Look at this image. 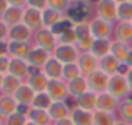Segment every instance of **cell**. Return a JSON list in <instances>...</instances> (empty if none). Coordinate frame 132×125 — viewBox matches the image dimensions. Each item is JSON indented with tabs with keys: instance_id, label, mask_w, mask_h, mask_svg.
I'll use <instances>...</instances> for the list:
<instances>
[{
	"instance_id": "obj_1",
	"label": "cell",
	"mask_w": 132,
	"mask_h": 125,
	"mask_svg": "<svg viewBox=\"0 0 132 125\" xmlns=\"http://www.w3.org/2000/svg\"><path fill=\"white\" fill-rule=\"evenodd\" d=\"M107 92L110 95H114L116 99L124 100L129 97L130 88H129V83H127L126 75L122 74H114L109 77V85H107Z\"/></svg>"
},
{
	"instance_id": "obj_2",
	"label": "cell",
	"mask_w": 132,
	"mask_h": 125,
	"mask_svg": "<svg viewBox=\"0 0 132 125\" xmlns=\"http://www.w3.org/2000/svg\"><path fill=\"white\" fill-rule=\"evenodd\" d=\"M74 33H75V47L79 48L80 52H89L90 47L94 43V35L90 32V25L89 22H82V23H75L74 25Z\"/></svg>"
},
{
	"instance_id": "obj_3",
	"label": "cell",
	"mask_w": 132,
	"mask_h": 125,
	"mask_svg": "<svg viewBox=\"0 0 132 125\" xmlns=\"http://www.w3.org/2000/svg\"><path fill=\"white\" fill-rule=\"evenodd\" d=\"M52 57H55L60 64H77L79 57H80V50L72 43H59L55 50L52 52Z\"/></svg>"
},
{
	"instance_id": "obj_4",
	"label": "cell",
	"mask_w": 132,
	"mask_h": 125,
	"mask_svg": "<svg viewBox=\"0 0 132 125\" xmlns=\"http://www.w3.org/2000/svg\"><path fill=\"white\" fill-rule=\"evenodd\" d=\"M34 45L42 47V48H45L47 52L52 53V52L55 50V47L59 45V40H57V35H55L50 29L42 27L40 30H37V32L34 33Z\"/></svg>"
},
{
	"instance_id": "obj_5",
	"label": "cell",
	"mask_w": 132,
	"mask_h": 125,
	"mask_svg": "<svg viewBox=\"0 0 132 125\" xmlns=\"http://www.w3.org/2000/svg\"><path fill=\"white\" fill-rule=\"evenodd\" d=\"M90 32H92L94 39H112L114 37V23L102 20L99 17H92L89 20Z\"/></svg>"
},
{
	"instance_id": "obj_6",
	"label": "cell",
	"mask_w": 132,
	"mask_h": 125,
	"mask_svg": "<svg viewBox=\"0 0 132 125\" xmlns=\"http://www.w3.org/2000/svg\"><path fill=\"white\" fill-rule=\"evenodd\" d=\"M94 7H95V17L110 23L117 22V3L114 0H99Z\"/></svg>"
},
{
	"instance_id": "obj_7",
	"label": "cell",
	"mask_w": 132,
	"mask_h": 125,
	"mask_svg": "<svg viewBox=\"0 0 132 125\" xmlns=\"http://www.w3.org/2000/svg\"><path fill=\"white\" fill-rule=\"evenodd\" d=\"M92 8L90 3H75L72 2V5L69 7V10L65 12V17L70 20L72 23H82V22H89V12Z\"/></svg>"
},
{
	"instance_id": "obj_8",
	"label": "cell",
	"mask_w": 132,
	"mask_h": 125,
	"mask_svg": "<svg viewBox=\"0 0 132 125\" xmlns=\"http://www.w3.org/2000/svg\"><path fill=\"white\" fill-rule=\"evenodd\" d=\"M87 78V85H89V90L95 93H102V92H107V85H109V75L105 72H102L100 68L94 70L92 74L85 75Z\"/></svg>"
},
{
	"instance_id": "obj_9",
	"label": "cell",
	"mask_w": 132,
	"mask_h": 125,
	"mask_svg": "<svg viewBox=\"0 0 132 125\" xmlns=\"http://www.w3.org/2000/svg\"><path fill=\"white\" fill-rule=\"evenodd\" d=\"M47 95L52 99V102H60V100H69V88H67V82H64L62 78L59 80H50L47 85Z\"/></svg>"
},
{
	"instance_id": "obj_10",
	"label": "cell",
	"mask_w": 132,
	"mask_h": 125,
	"mask_svg": "<svg viewBox=\"0 0 132 125\" xmlns=\"http://www.w3.org/2000/svg\"><path fill=\"white\" fill-rule=\"evenodd\" d=\"M22 23L25 27H29L30 30L37 32L44 27V20H42V10L32 8V7H23V17H22Z\"/></svg>"
},
{
	"instance_id": "obj_11",
	"label": "cell",
	"mask_w": 132,
	"mask_h": 125,
	"mask_svg": "<svg viewBox=\"0 0 132 125\" xmlns=\"http://www.w3.org/2000/svg\"><path fill=\"white\" fill-rule=\"evenodd\" d=\"M48 82H50V80L45 77V74L40 70V68H32V67H30V74H29V77H27V85H29L35 93L45 92Z\"/></svg>"
},
{
	"instance_id": "obj_12",
	"label": "cell",
	"mask_w": 132,
	"mask_h": 125,
	"mask_svg": "<svg viewBox=\"0 0 132 125\" xmlns=\"http://www.w3.org/2000/svg\"><path fill=\"white\" fill-rule=\"evenodd\" d=\"M52 57L50 52H47L45 48L42 47H37V45H32V48H30L29 55H27V64L30 65L32 68H42L45 65V62L48 60V58Z\"/></svg>"
},
{
	"instance_id": "obj_13",
	"label": "cell",
	"mask_w": 132,
	"mask_h": 125,
	"mask_svg": "<svg viewBox=\"0 0 132 125\" xmlns=\"http://www.w3.org/2000/svg\"><path fill=\"white\" fill-rule=\"evenodd\" d=\"M72 105H69L67 100H60V102H52V105L48 107V117H50L52 123L54 122H60V120L67 119L70 115Z\"/></svg>"
},
{
	"instance_id": "obj_14",
	"label": "cell",
	"mask_w": 132,
	"mask_h": 125,
	"mask_svg": "<svg viewBox=\"0 0 132 125\" xmlns=\"http://www.w3.org/2000/svg\"><path fill=\"white\" fill-rule=\"evenodd\" d=\"M34 43L30 42H12L7 40V55L12 58H27Z\"/></svg>"
},
{
	"instance_id": "obj_15",
	"label": "cell",
	"mask_w": 132,
	"mask_h": 125,
	"mask_svg": "<svg viewBox=\"0 0 132 125\" xmlns=\"http://www.w3.org/2000/svg\"><path fill=\"white\" fill-rule=\"evenodd\" d=\"M74 103L72 107H79L82 110H89V112H95L97 110V93L92 90H87L85 93H82L77 99H72Z\"/></svg>"
},
{
	"instance_id": "obj_16",
	"label": "cell",
	"mask_w": 132,
	"mask_h": 125,
	"mask_svg": "<svg viewBox=\"0 0 132 125\" xmlns=\"http://www.w3.org/2000/svg\"><path fill=\"white\" fill-rule=\"evenodd\" d=\"M120 100L116 99L114 95H110L109 92H102L97 93V110L100 112H117V107H119Z\"/></svg>"
},
{
	"instance_id": "obj_17",
	"label": "cell",
	"mask_w": 132,
	"mask_h": 125,
	"mask_svg": "<svg viewBox=\"0 0 132 125\" xmlns=\"http://www.w3.org/2000/svg\"><path fill=\"white\" fill-rule=\"evenodd\" d=\"M34 30H30L29 27H25L23 23H19V25H13L10 27L9 30V39L7 40H12V42H30L34 40Z\"/></svg>"
},
{
	"instance_id": "obj_18",
	"label": "cell",
	"mask_w": 132,
	"mask_h": 125,
	"mask_svg": "<svg viewBox=\"0 0 132 125\" xmlns=\"http://www.w3.org/2000/svg\"><path fill=\"white\" fill-rule=\"evenodd\" d=\"M77 65L80 67L82 75L85 77V75L92 74L94 70L99 68V58H95L90 52H80V57H79V60H77Z\"/></svg>"
},
{
	"instance_id": "obj_19",
	"label": "cell",
	"mask_w": 132,
	"mask_h": 125,
	"mask_svg": "<svg viewBox=\"0 0 132 125\" xmlns=\"http://www.w3.org/2000/svg\"><path fill=\"white\" fill-rule=\"evenodd\" d=\"M40 70L45 74V77H47L48 80H59V78H62L64 64H60L55 57H50L47 62H45V65L40 68Z\"/></svg>"
},
{
	"instance_id": "obj_20",
	"label": "cell",
	"mask_w": 132,
	"mask_h": 125,
	"mask_svg": "<svg viewBox=\"0 0 132 125\" xmlns=\"http://www.w3.org/2000/svg\"><path fill=\"white\" fill-rule=\"evenodd\" d=\"M15 112H19V103L13 99V95H5L0 93V115L5 120L7 117L13 115Z\"/></svg>"
},
{
	"instance_id": "obj_21",
	"label": "cell",
	"mask_w": 132,
	"mask_h": 125,
	"mask_svg": "<svg viewBox=\"0 0 132 125\" xmlns=\"http://www.w3.org/2000/svg\"><path fill=\"white\" fill-rule=\"evenodd\" d=\"M9 74L15 75V77H19V78H27L29 74H30V65L27 64L25 58H12L10 57Z\"/></svg>"
},
{
	"instance_id": "obj_22",
	"label": "cell",
	"mask_w": 132,
	"mask_h": 125,
	"mask_svg": "<svg viewBox=\"0 0 132 125\" xmlns=\"http://www.w3.org/2000/svg\"><path fill=\"white\" fill-rule=\"evenodd\" d=\"M34 97H35V92L27 85V82H23L22 85L19 87V90L13 93V99L17 100V103H19L20 107H30L32 102H34Z\"/></svg>"
},
{
	"instance_id": "obj_23",
	"label": "cell",
	"mask_w": 132,
	"mask_h": 125,
	"mask_svg": "<svg viewBox=\"0 0 132 125\" xmlns=\"http://www.w3.org/2000/svg\"><path fill=\"white\" fill-rule=\"evenodd\" d=\"M114 39L124 43H132V23L130 22H116L114 25Z\"/></svg>"
},
{
	"instance_id": "obj_24",
	"label": "cell",
	"mask_w": 132,
	"mask_h": 125,
	"mask_svg": "<svg viewBox=\"0 0 132 125\" xmlns=\"http://www.w3.org/2000/svg\"><path fill=\"white\" fill-rule=\"evenodd\" d=\"M67 88H69V97H70V99H77V97H80L82 93H85L89 90L87 78H85L84 75H80V77L67 82Z\"/></svg>"
},
{
	"instance_id": "obj_25",
	"label": "cell",
	"mask_w": 132,
	"mask_h": 125,
	"mask_svg": "<svg viewBox=\"0 0 132 125\" xmlns=\"http://www.w3.org/2000/svg\"><path fill=\"white\" fill-rule=\"evenodd\" d=\"M110 47H112V39H95L89 52L95 58L100 60L102 57H105V55L110 53Z\"/></svg>"
},
{
	"instance_id": "obj_26",
	"label": "cell",
	"mask_w": 132,
	"mask_h": 125,
	"mask_svg": "<svg viewBox=\"0 0 132 125\" xmlns=\"http://www.w3.org/2000/svg\"><path fill=\"white\" fill-rule=\"evenodd\" d=\"M69 117L72 119V122L75 125H92V122H94V112L82 110L79 107H72Z\"/></svg>"
},
{
	"instance_id": "obj_27",
	"label": "cell",
	"mask_w": 132,
	"mask_h": 125,
	"mask_svg": "<svg viewBox=\"0 0 132 125\" xmlns=\"http://www.w3.org/2000/svg\"><path fill=\"white\" fill-rule=\"evenodd\" d=\"M23 83L22 78L15 77L12 74H5L3 75V82H2V90L0 93H5V95H13V93L19 90V87Z\"/></svg>"
},
{
	"instance_id": "obj_28",
	"label": "cell",
	"mask_w": 132,
	"mask_h": 125,
	"mask_svg": "<svg viewBox=\"0 0 132 125\" xmlns=\"http://www.w3.org/2000/svg\"><path fill=\"white\" fill-rule=\"evenodd\" d=\"M22 17H23V7H13V5H10L9 8H7V12L3 13L2 20L9 27H13V25L22 23Z\"/></svg>"
},
{
	"instance_id": "obj_29",
	"label": "cell",
	"mask_w": 132,
	"mask_h": 125,
	"mask_svg": "<svg viewBox=\"0 0 132 125\" xmlns=\"http://www.w3.org/2000/svg\"><path fill=\"white\" fill-rule=\"evenodd\" d=\"M120 65H122V64H120V62L117 60L114 55H110V53L105 55V57H102V58L99 60V68H100L102 72H105L109 77L119 72V67H120Z\"/></svg>"
},
{
	"instance_id": "obj_30",
	"label": "cell",
	"mask_w": 132,
	"mask_h": 125,
	"mask_svg": "<svg viewBox=\"0 0 132 125\" xmlns=\"http://www.w3.org/2000/svg\"><path fill=\"white\" fill-rule=\"evenodd\" d=\"M64 15H65V13H62V12H59V10H54V8H50V7H47L45 10H42L44 27H45V29H50V30H52L62 19H64Z\"/></svg>"
},
{
	"instance_id": "obj_31",
	"label": "cell",
	"mask_w": 132,
	"mask_h": 125,
	"mask_svg": "<svg viewBox=\"0 0 132 125\" xmlns=\"http://www.w3.org/2000/svg\"><path fill=\"white\" fill-rule=\"evenodd\" d=\"M129 50H130V45L129 43H124L120 40H116L112 39V47H110V55L117 58L120 64H126L127 60V55H129Z\"/></svg>"
},
{
	"instance_id": "obj_32",
	"label": "cell",
	"mask_w": 132,
	"mask_h": 125,
	"mask_svg": "<svg viewBox=\"0 0 132 125\" xmlns=\"http://www.w3.org/2000/svg\"><path fill=\"white\" fill-rule=\"evenodd\" d=\"M27 119L30 122L37 123V125H50L52 120L48 117L47 110H40V109H34V107H29V112H27Z\"/></svg>"
},
{
	"instance_id": "obj_33",
	"label": "cell",
	"mask_w": 132,
	"mask_h": 125,
	"mask_svg": "<svg viewBox=\"0 0 132 125\" xmlns=\"http://www.w3.org/2000/svg\"><path fill=\"white\" fill-rule=\"evenodd\" d=\"M116 123H117V117L114 112H100V110L94 112L92 125H116Z\"/></svg>"
},
{
	"instance_id": "obj_34",
	"label": "cell",
	"mask_w": 132,
	"mask_h": 125,
	"mask_svg": "<svg viewBox=\"0 0 132 125\" xmlns=\"http://www.w3.org/2000/svg\"><path fill=\"white\" fill-rule=\"evenodd\" d=\"M117 115H119V120L132 123V100L129 99L120 100L119 107H117Z\"/></svg>"
},
{
	"instance_id": "obj_35",
	"label": "cell",
	"mask_w": 132,
	"mask_h": 125,
	"mask_svg": "<svg viewBox=\"0 0 132 125\" xmlns=\"http://www.w3.org/2000/svg\"><path fill=\"white\" fill-rule=\"evenodd\" d=\"M117 22H132V2L117 3Z\"/></svg>"
},
{
	"instance_id": "obj_36",
	"label": "cell",
	"mask_w": 132,
	"mask_h": 125,
	"mask_svg": "<svg viewBox=\"0 0 132 125\" xmlns=\"http://www.w3.org/2000/svg\"><path fill=\"white\" fill-rule=\"evenodd\" d=\"M82 72H80V67L77 64H67L64 65V70H62V80L64 82H70L74 78L80 77Z\"/></svg>"
},
{
	"instance_id": "obj_37",
	"label": "cell",
	"mask_w": 132,
	"mask_h": 125,
	"mask_svg": "<svg viewBox=\"0 0 132 125\" xmlns=\"http://www.w3.org/2000/svg\"><path fill=\"white\" fill-rule=\"evenodd\" d=\"M50 105H52V99L47 95V92H42V93H35L34 102H32L30 107H34V109H40V110H48Z\"/></svg>"
},
{
	"instance_id": "obj_38",
	"label": "cell",
	"mask_w": 132,
	"mask_h": 125,
	"mask_svg": "<svg viewBox=\"0 0 132 125\" xmlns=\"http://www.w3.org/2000/svg\"><path fill=\"white\" fill-rule=\"evenodd\" d=\"M27 122H29V119H27V115L22 113V112H15L13 115L7 117V119L3 120L5 125H25Z\"/></svg>"
},
{
	"instance_id": "obj_39",
	"label": "cell",
	"mask_w": 132,
	"mask_h": 125,
	"mask_svg": "<svg viewBox=\"0 0 132 125\" xmlns=\"http://www.w3.org/2000/svg\"><path fill=\"white\" fill-rule=\"evenodd\" d=\"M72 29H74V23H72L70 22V20H69L67 19V17H65L64 15V19H62L60 20V22H59L57 23V25H55L54 27V29H52V32H54L55 33V35H60V33H64V32H67V30H72Z\"/></svg>"
},
{
	"instance_id": "obj_40",
	"label": "cell",
	"mask_w": 132,
	"mask_h": 125,
	"mask_svg": "<svg viewBox=\"0 0 132 125\" xmlns=\"http://www.w3.org/2000/svg\"><path fill=\"white\" fill-rule=\"evenodd\" d=\"M70 5H72V0H48V7L54 10H59L62 13L67 12Z\"/></svg>"
},
{
	"instance_id": "obj_41",
	"label": "cell",
	"mask_w": 132,
	"mask_h": 125,
	"mask_svg": "<svg viewBox=\"0 0 132 125\" xmlns=\"http://www.w3.org/2000/svg\"><path fill=\"white\" fill-rule=\"evenodd\" d=\"M59 43H72L75 45V42H77V39H75V33H74V29L72 30H67V32L60 33V35L57 37Z\"/></svg>"
},
{
	"instance_id": "obj_42",
	"label": "cell",
	"mask_w": 132,
	"mask_h": 125,
	"mask_svg": "<svg viewBox=\"0 0 132 125\" xmlns=\"http://www.w3.org/2000/svg\"><path fill=\"white\" fill-rule=\"evenodd\" d=\"M25 7H32L37 10H45L48 7V0H27Z\"/></svg>"
},
{
	"instance_id": "obj_43",
	"label": "cell",
	"mask_w": 132,
	"mask_h": 125,
	"mask_svg": "<svg viewBox=\"0 0 132 125\" xmlns=\"http://www.w3.org/2000/svg\"><path fill=\"white\" fill-rule=\"evenodd\" d=\"M9 65H10V57L9 55H0V75L9 74Z\"/></svg>"
},
{
	"instance_id": "obj_44",
	"label": "cell",
	"mask_w": 132,
	"mask_h": 125,
	"mask_svg": "<svg viewBox=\"0 0 132 125\" xmlns=\"http://www.w3.org/2000/svg\"><path fill=\"white\" fill-rule=\"evenodd\" d=\"M9 30H10V27L0 19V40H7L9 39Z\"/></svg>"
},
{
	"instance_id": "obj_45",
	"label": "cell",
	"mask_w": 132,
	"mask_h": 125,
	"mask_svg": "<svg viewBox=\"0 0 132 125\" xmlns=\"http://www.w3.org/2000/svg\"><path fill=\"white\" fill-rule=\"evenodd\" d=\"M10 7V3L7 2V0H0V19L3 17V13L7 12V8Z\"/></svg>"
},
{
	"instance_id": "obj_46",
	"label": "cell",
	"mask_w": 132,
	"mask_h": 125,
	"mask_svg": "<svg viewBox=\"0 0 132 125\" xmlns=\"http://www.w3.org/2000/svg\"><path fill=\"white\" fill-rule=\"evenodd\" d=\"M7 2L13 7H25L27 5V0H7Z\"/></svg>"
},
{
	"instance_id": "obj_47",
	"label": "cell",
	"mask_w": 132,
	"mask_h": 125,
	"mask_svg": "<svg viewBox=\"0 0 132 125\" xmlns=\"http://www.w3.org/2000/svg\"><path fill=\"white\" fill-rule=\"evenodd\" d=\"M54 125H75V123L72 122V119H70V117H67V119L60 120V122H55Z\"/></svg>"
},
{
	"instance_id": "obj_48",
	"label": "cell",
	"mask_w": 132,
	"mask_h": 125,
	"mask_svg": "<svg viewBox=\"0 0 132 125\" xmlns=\"http://www.w3.org/2000/svg\"><path fill=\"white\" fill-rule=\"evenodd\" d=\"M0 55H7V40H0Z\"/></svg>"
},
{
	"instance_id": "obj_49",
	"label": "cell",
	"mask_w": 132,
	"mask_h": 125,
	"mask_svg": "<svg viewBox=\"0 0 132 125\" xmlns=\"http://www.w3.org/2000/svg\"><path fill=\"white\" fill-rule=\"evenodd\" d=\"M126 78H127V83H129V88H130V92H132V68H129V70H127V74H126Z\"/></svg>"
},
{
	"instance_id": "obj_50",
	"label": "cell",
	"mask_w": 132,
	"mask_h": 125,
	"mask_svg": "<svg viewBox=\"0 0 132 125\" xmlns=\"http://www.w3.org/2000/svg\"><path fill=\"white\" fill-rule=\"evenodd\" d=\"M126 65H127V67H129V68H132V47H130V50H129V55H127Z\"/></svg>"
},
{
	"instance_id": "obj_51",
	"label": "cell",
	"mask_w": 132,
	"mask_h": 125,
	"mask_svg": "<svg viewBox=\"0 0 132 125\" xmlns=\"http://www.w3.org/2000/svg\"><path fill=\"white\" fill-rule=\"evenodd\" d=\"M75 3H90V0H72Z\"/></svg>"
},
{
	"instance_id": "obj_52",
	"label": "cell",
	"mask_w": 132,
	"mask_h": 125,
	"mask_svg": "<svg viewBox=\"0 0 132 125\" xmlns=\"http://www.w3.org/2000/svg\"><path fill=\"white\" fill-rule=\"evenodd\" d=\"M116 125H130V123H127V122H122V120H117V123Z\"/></svg>"
},
{
	"instance_id": "obj_53",
	"label": "cell",
	"mask_w": 132,
	"mask_h": 125,
	"mask_svg": "<svg viewBox=\"0 0 132 125\" xmlns=\"http://www.w3.org/2000/svg\"><path fill=\"white\" fill-rule=\"evenodd\" d=\"M116 3H124V2H130V0H114Z\"/></svg>"
},
{
	"instance_id": "obj_54",
	"label": "cell",
	"mask_w": 132,
	"mask_h": 125,
	"mask_svg": "<svg viewBox=\"0 0 132 125\" xmlns=\"http://www.w3.org/2000/svg\"><path fill=\"white\" fill-rule=\"evenodd\" d=\"M2 82H3V75H0V90H2Z\"/></svg>"
},
{
	"instance_id": "obj_55",
	"label": "cell",
	"mask_w": 132,
	"mask_h": 125,
	"mask_svg": "<svg viewBox=\"0 0 132 125\" xmlns=\"http://www.w3.org/2000/svg\"><path fill=\"white\" fill-rule=\"evenodd\" d=\"M25 125H37V123H34V122H30V120H29V122H27Z\"/></svg>"
},
{
	"instance_id": "obj_56",
	"label": "cell",
	"mask_w": 132,
	"mask_h": 125,
	"mask_svg": "<svg viewBox=\"0 0 132 125\" xmlns=\"http://www.w3.org/2000/svg\"><path fill=\"white\" fill-rule=\"evenodd\" d=\"M0 123H3V119H2V115H0Z\"/></svg>"
},
{
	"instance_id": "obj_57",
	"label": "cell",
	"mask_w": 132,
	"mask_h": 125,
	"mask_svg": "<svg viewBox=\"0 0 132 125\" xmlns=\"http://www.w3.org/2000/svg\"><path fill=\"white\" fill-rule=\"evenodd\" d=\"M0 125H5V123H0Z\"/></svg>"
},
{
	"instance_id": "obj_58",
	"label": "cell",
	"mask_w": 132,
	"mask_h": 125,
	"mask_svg": "<svg viewBox=\"0 0 132 125\" xmlns=\"http://www.w3.org/2000/svg\"><path fill=\"white\" fill-rule=\"evenodd\" d=\"M50 125H54V123H50Z\"/></svg>"
},
{
	"instance_id": "obj_59",
	"label": "cell",
	"mask_w": 132,
	"mask_h": 125,
	"mask_svg": "<svg viewBox=\"0 0 132 125\" xmlns=\"http://www.w3.org/2000/svg\"><path fill=\"white\" fill-rule=\"evenodd\" d=\"M130 23H132V22H130Z\"/></svg>"
},
{
	"instance_id": "obj_60",
	"label": "cell",
	"mask_w": 132,
	"mask_h": 125,
	"mask_svg": "<svg viewBox=\"0 0 132 125\" xmlns=\"http://www.w3.org/2000/svg\"><path fill=\"white\" fill-rule=\"evenodd\" d=\"M130 125H132V123H130Z\"/></svg>"
}]
</instances>
